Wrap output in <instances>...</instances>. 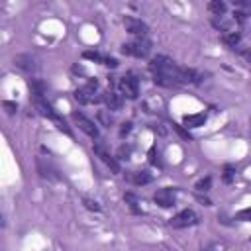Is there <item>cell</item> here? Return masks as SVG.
<instances>
[{"mask_svg": "<svg viewBox=\"0 0 251 251\" xmlns=\"http://www.w3.org/2000/svg\"><path fill=\"white\" fill-rule=\"evenodd\" d=\"M149 71L153 73V80L161 86H176L182 82H198V75L192 69L178 67L171 57L157 55L149 63Z\"/></svg>", "mask_w": 251, "mask_h": 251, "instance_id": "1", "label": "cell"}, {"mask_svg": "<svg viewBox=\"0 0 251 251\" xmlns=\"http://www.w3.org/2000/svg\"><path fill=\"white\" fill-rule=\"evenodd\" d=\"M33 104H35V108L39 110L41 116H45L47 120H51V122H53L61 131H65L67 135H73V131H71V127L67 126V122L53 110V106L43 98V94H33Z\"/></svg>", "mask_w": 251, "mask_h": 251, "instance_id": "2", "label": "cell"}, {"mask_svg": "<svg viewBox=\"0 0 251 251\" xmlns=\"http://www.w3.org/2000/svg\"><path fill=\"white\" fill-rule=\"evenodd\" d=\"M122 51H124L126 55H133V57H137V59H143V57L149 55L151 43H149L147 37H137V39L131 41V43H124V45H122Z\"/></svg>", "mask_w": 251, "mask_h": 251, "instance_id": "3", "label": "cell"}, {"mask_svg": "<svg viewBox=\"0 0 251 251\" xmlns=\"http://www.w3.org/2000/svg\"><path fill=\"white\" fill-rule=\"evenodd\" d=\"M96 88H98V82L96 80H90L88 84L80 86L75 90V98L80 102V104H92V102H98L100 96H96Z\"/></svg>", "mask_w": 251, "mask_h": 251, "instance_id": "4", "label": "cell"}, {"mask_svg": "<svg viewBox=\"0 0 251 251\" xmlns=\"http://www.w3.org/2000/svg\"><path fill=\"white\" fill-rule=\"evenodd\" d=\"M118 86H120L122 96L129 98V100H135L137 94H139V82H137V78L133 75H124L120 78V84Z\"/></svg>", "mask_w": 251, "mask_h": 251, "instance_id": "5", "label": "cell"}, {"mask_svg": "<svg viewBox=\"0 0 251 251\" xmlns=\"http://www.w3.org/2000/svg\"><path fill=\"white\" fill-rule=\"evenodd\" d=\"M169 224H171V227H176V229H180V227H190V226H196V224H198V216H196L192 210H182V212H178L176 216H173Z\"/></svg>", "mask_w": 251, "mask_h": 251, "instance_id": "6", "label": "cell"}, {"mask_svg": "<svg viewBox=\"0 0 251 251\" xmlns=\"http://www.w3.org/2000/svg\"><path fill=\"white\" fill-rule=\"evenodd\" d=\"M153 200L161 206V208H171L175 206V200H176V190L171 188V186H165V188H159L153 196Z\"/></svg>", "mask_w": 251, "mask_h": 251, "instance_id": "7", "label": "cell"}, {"mask_svg": "<svg viewBox=\"0 0 251 251\" xmlns=\"http://www.w3.org/2000/svg\"><path fill=\"white\" fill-rule=\"evenodd\" d=\"M124 25H126V31H129L131 35H137V37H147V33H149L147 24L137 18H131V16H127L124 20Z\"/></svg>", "mask_w": 251, "mask_h": 251, "instance_id": "8", "label": "cell"}, {"mask_svg": "<svg viewBox=\"0 0 251 251\" xmlns=\"http://www.w3.org/2000/svg\"><path fill=\"white\" fill-rule=\"evenodd\" d=\"M73 120H75V124H76L86 135H90V137H98V127H96V124H94L92 120H88L84 114H80V112H73Z\"/></svg>", "mask_w": 251, "mask_h": 251, "instance_id": "9", "label": "cell"}, {"mask_svg": "<svg viewBox=\"0 0 251 251\" xmlns=\"http://www.w3.org/2000/svg\"><path fill=\"white\" fill-rule=\"evenodd\" d=\"M94 153L100 157V161H102L106 167H110L114 173H120V165H118V161L106 151V147H104L102 143H94Z\"/></svg>", "mask_w": 251, "mask_h": 251, "instance_id": "10", "label": "cell"}, {"mask_svg": "<svg viewBox=\"0 0 251 251\" xmlns=\"http://www.w3.org/2000/svg\"><path fill=\"white\" fill-rule=\"evenodd\" d=\"M127 180H129L131 184L141 186V184H149V182L153 180V176H151L149 173H145V171H133V173L127 175Z\"/></svg>", "mask_w": 251, "mask_h": 251, "instance_id": "11", "label": "cell"}, {"mask_svg": "<svg viewBox=\"0 0 251 251\" xmlns=\"http://www.w3.org/2000/svg\"><path fill=\"white\" fill-rule=\"evenodd\" d=\"M206 122V114H188L182 118V126L184 127H200Z\"/></svg>", "mask_w": 251, "mask_h": 251, "instance_id": "12", "label": "cell"}, {"mask_svg": "<svg viewBox=\"0 0 251 251\" xmlns=\"http://www.w3.org/2000/svg\"><path fill=\"white\" fill-rule=\"evenodd\" d=\"M14 63H16L20 69H24V71H33V69H35V61H33L31 55H18V57L14 59Z\"/></svg>", "mask_w": 251, "mask_h": 251, "instance_id": "13", "label": "cell"}, {"mask_svg": "<svg viewBox=\"0 0 251 251\" xmlns=\"http://www.w3.org/2000/svg\"><path fill=\"white\" fill-rule=\"evenodd\" d=\"M102 100L108 104V108H110V110H118V108L122 106V100H120V98H118V94H116V92H112V90H110V92H104V94H102Z\"/></svg>", "mask_w": 251, "mask_h": 251, "instance_id": "14", "label": "cell"}, {"mask_svg": "<svg viewBox=\"0 0 251 251\" xmlns=\"http://www.w3.org/2000/svg\"><path fill=\"white\" fill-rule=\"evenodd\" d=\"M208 10H210L214 16H222V14L226 12V4H224L222 0H214V2L208 4Z\"/></svg>", "mask_w": 251, "mask_h": 251, "instance_id": "15", "label": "cell"}, {"mask_svg": "<svg viewBox=\"0 0 251 251\" xmlns=\"http://www.w3.org/2000/svg\"><path fill=\"white\" fill-rule=\"evenodd\" d=\"M239 37H241V35H239L237 31H231V33H226L222 39H224V43H226V45L233 47V45H237V43H239Z\"/></svg>", "mask_w": 251, "mask_h": 251, "instance_id": "16", "label": "cell"}, {"mask_svg": "<svg viewBox=\"0 0 251 251\" xmlns=\"http://www.w3.org/2000/svg\"><path fill=\"white\" fill-rule=\"evenodd\" d=\"M210 184H212V178H210V176H206V178H202V180L196 184V190H200V192H202V190H208V188H210Z\"/></svg>", "mask_w": 251, "mask_h": 251, "instance_id": "17", "label": "cell"}, {"mask_svg": "<svg viewBox=\"0 0 251 251\" xmlns=\"http://www.w3.org/2000/svg\"><path fill=\"white\" fill-rule=\"evenodd\" d=\"M237 220H241V222H251V208H245V210L237 212Z\"/></svg>", "mask_w": 251, "mask_h": 251, "instance_id": "18", "label": "cell"}, {"mask_svg": "<svg viewBox=\"0 0 251 251\" xmlns=\"http://www.w3.org/2000/svg\"><path fill=\"white\" fill-rule=\"evenodd\" d=\"M82 57H84V59H90V61H102V63L106 61L102 55H98V53H94V51H86Z\"/></svg>", "mask_w": 251, "mask_h": 251, "instance_id": "19", "label": "cell"}, {"mask_svg": "<svg viewBox=\"0 0 251 251\" xmlns=\"http://www.w3.org/2000/svg\"><path fill=\"white\" fill-rule=\"evenodd\" d=\"M173 126H175V129H176V131H178V133H180V135H182L186 141H190V139H192V137H190V133H188L186 129H182V127H180V126H176V124H173Z\"/></svg>", "mask_w": 251, "mask_h": 251, "instance_id": "20", "label": "cell"}, {"mask_svg": "<svg viewBox=\"0 0 251 251\" xmlns=\"http://www.w3.org/2000/svg\"><path fill=\"white\" fill-rule=\"evenodd\" d=\"M84 204H86V208H88V210H94V212H98V210H100V206H98L96 202H92V200H84Z\"/></svg>", "mask_w": 251, "mask_h": 251, "instance_id": "21", "label": "cell"}, {"mask_svg": "<svg viewBox=\"0 0 251 251\" xmlns=\"http://www.w3.org/2000/svg\"><path fill=\"white\" fill-rule=\"evenodd\" d=\"M231 176H233V169H231V167H226V175H224L226 182H229V180H231Z\"/></svg>", "mask_w": 251, "mask_h": 251, "instance_id": "22", "label": "cell"}, {"mask_svg": "<svg viewBox=\"0 0 251 251\" xmlns=\"http://www.w3.org/2000/svg\"><path fill=\"white\" fill-rule=\"evenodd\" d=\"M4 108H8V112H10V114H14V112L18 110V106H16V104H12V102H4Z\"/></svg>", "mask_w": 251, "mask_h": 251, "instance_id": "23", "label": "cell"}, {"mask_svg": "<svg viewBox=\"0 0 251 251\" xmlns=\"http://www.w3.org/2000/svg\"><path fill=\"white\" fill-rule=\"evenodd\" d=\"M129 129H131V124H124V127H122V135L129 133Z\"/></svg>", "mask_w": 251, "mask_h": 251, "instance_id": "24", "label": "cell"}, {"mask_svg": "<svg viewBox=\"0 0 251 251\" xmlns=\"http://www.w3.org/2000/svg\"><path fill=\"white\" fill-rule=\"evenodd\" d=\"M218 249V245H214V247H208V249H204V251H216Z\"/></svg>", "mask_w": 251, "mask_h": 251, "instance_id": "25", "label": "cell"}]
</instances>
